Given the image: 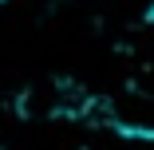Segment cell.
I'll list each match as a JSON object with an SVG mask.
<instances>
[{
	"label": "cell",
	"mask_w": 154,
	"mask_h": 150,
	"mask_svg": "<svg viewBox=\"0 0 154 150\" xmlns=\"http://www.w3.org/2000/svg\"><path fill=\"white\" fill-rule=\"evenodd\" d=\"M146 24H154V4H150V8H146Z\"/></svg>",
	"instance_id": "1"
}]
</instances>
